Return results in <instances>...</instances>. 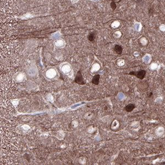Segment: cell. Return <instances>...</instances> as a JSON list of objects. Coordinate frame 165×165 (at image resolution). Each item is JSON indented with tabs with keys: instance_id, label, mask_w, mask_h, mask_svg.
I'll return each mask as SVG.
<instances>
[{
	"instance_id": "6",
	"label": "cell",
	"mask_w": 165,
	"mask_h": 165,
	"mask_svg": "<svg viewBox=\"0 0 165 165\" xmlns=\"http://www.w3.org/2000/svg\"><path fill=\"white\" fill-rule=\"evenodd\" d=\"M95 38H96V35H95V33L94 32H90V33L88 36V40L90 41V42L94 41Z\"/></svg>"
},
{
	"instance_id": "2",
	"label": "cell",
	"mask_w": 165,
	"mask_h": 165,
	"mask_svg": "<svg viewBox=\"0 0 165 165\" xmlns=\"http://www.w3.org/2000/svg\"><path fill=\"white\" fill-rule=\"evenodd\" d=\"M75 82L79 85L85 84V82L84 81V80H83L82 74H81L80 70H79L76 73V78H75Z\"/></svg>"
},
{
	"instance_id": "3",
	"label": "cell",
	"mask_w": 165,
	"mask_h": 165,
	"mask_svg": "<svg viewBox=\"0 0 165 165\" xmlns=\"http://www.w3.org/2000/svg\"><path fill=\"white\" fill-rule=\"evenodd\" d=\"M114 51L116 52V53L118 54L119 55H121L123 52V48L122 46L120 45H116L114 47Z\"/></svg>"
},
{
	"instance_id": "1",
	"label": "cell",
	"mask_w": 165,
	"mask_h": 165,
	"mask_svg": "<svg viewBox=\"0 0 165 165\" xmlns=\"http://www.w3.org/2000/svg\"><path fill=\"white\" fill-rule=\"evenodd\" d=\"M146 74V71L145 70H140V71L135 72V71H132L129 73V75H132V76H135L137 78H139L140 80H143L144 78H145V76Z\"/></svg>"
},
{
	"instance_id": "4",
	"label": "cell",
	"mask_w": 165,
	"mask_h": 165,
	"mask_svg": "<svg viewBox=\"0 0 165 165\" xmlns=\"http://www.w3.org/2000/svg\"><path fill=\"white\" fill-rule=\"evenodd\" d=\"M100 78V76L99 74H96L94 76L92 79V83L94 85H97L99 84V80Z\"/></svg>"
},
{
	"instance_id": "5",
	"label": "cell",
	"mask_w": 165,
	"mask_h": 165,
	"mask_svg": "<svg viewBox=\"0 0 165 165\" xmlns=\"http://www.w3.org/2000/svg\"><path fill=\"white\" fill-rule=\"evenodd\" d=\"M135 108V106L134 104H129L125 106V109L127 112H132V111Z\"/></svg>"
},
{
	"instance_id": "7",
	"label": "cell",
	"mask_w": 165,
	"mask_h": 165,
	"mask_svg": "<svg viewBox=\"0 0 165 165\" xmlns=\"http://www.w3.org/2000/svg\"><path fill=\"white\" fill-rule=\"evenodd\" d=\"M110 7L111 8V9L113 11H115L116 9L117 8V5H116V3L114 2H111L110 4Z\"/></svg>"
},
{
	"instance_id": "8",
	"label": "cell",
	"mask_w": 165,
	"mask_h": 165,
	"mask_svg": "<svg viewBox=\"0 0 165 165\" xmlns=\"http://www.w3.org/2000/svg\"><path fill=\"white\" fill-rule=\"evenodd\" d=\"M111 1L112 2H114L115 3H120L122 0H111Z\"/></svg>"
},
{
	"instance_id": "11",
	"label": "cell",
	"mask_w": 165,
	"mask_h": 165,
	"mask_svg": "<svg viewBox=\"0 0 165 165\" xmlns=\"http://www.w3.org/2000/svg\"><path fill=\"white\" fill-rule=\"evenodd\" d=\"M160 165H165V162H163L161 163V164Z\"/></svg>"
},
{
	"instance_id": "10",
	"label": "cell",
	"mask_w": 165,
	"mask_h": 165,
	"mask_svg": "<svg viewBox=\"0 0 165 165\" xmlns=\"http://www.w3.org/2000/svg\"><path fill=\"white\" fill-rule=\"evenodd\" d=\"M134 1H135V2H141V0H134Z\"/></svg>"
},
{
	"instance_id": "9",
	"label": "cell",
	"mask_w": 165,
	"mask_h": 165,
	"mask_svg": "<svg viewBox=\"0 0 165 165\" xmlns=\"http://www.w3.org/2000/svg\"><path fill=\"white\" fill-rule=\"evenodd\" d=\"M153 93H150V95H149V97H151V96H153Z\"/></svg>"
}]
</instances>
